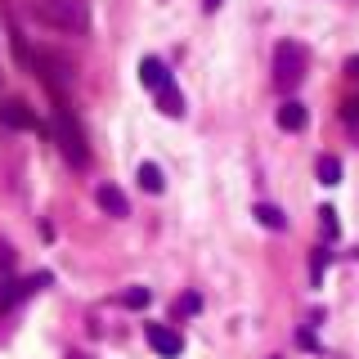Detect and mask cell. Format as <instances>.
Returning <instances> with one entry per match:
<instances>
[{
  "label": "cell",
  "instance_id": "obj_1",
  "mask_svg": "<svg viewBox=\"0 0 359 359\" xmlns=\"http://www.w3.org/2000/svg\"><path fill=\"white\" fill-rule=\"evenodd\" d=\"M36 18L54 32H67V36H81L90 27V5L86 0H41Z\"/></svg>",
  "mask_w": 359,
  "mask_h": 359
},
{
  "label": "cell",
  "instance_id": "obj_2",
  "mask_svg": "<svg viewBox=\"0 0 359 359\" xmlns=\"http://www.w3.org/2000/svg\"><path fill=\"white\" fill-rule=\"evenodd\" d=\"M54 140H59V149H63V157H67L72 166H86V162H90L86 135H81V126L72 121V112H67L63 104H59V112H54Z\"/></svg>",
  "mask_w": 359,
  "mask_h": 359
},
{
  "label": "cell",
  "instance_id": "obj_3",
  "mask_svg": "<svg viewBox=\"0 0 359 359\" xmlns=\"http://www.w3.org/2000/svg\"><path fill=\"white\" fill-rule=\"evenodd\" d=\"M301 76H306V50H301L297 41H278V50H274V86L292 90V86H301Z\"/></svg>",
  "mask_w": 359,
  "mask_h": 359
},
{
  "label": "cell",
  "instance_id": "obj_4",
  "mask_svg": "<svg viewBox=\"0 0 359 359\" xmlns=\"http://www.w3.org/2000/svg\"><path fill=\"white\" fill-rule=\"evenodd\" d=\"M0 126H9V130H41V121H36V112L22 104V99H0Z\"/></svg>",
  "mask_w": 359,
  "mask_h": 359
},
{
  "label": "cell",
  "instance_id": "obj_5",
  "mask_svg": "<svg viewBox=\"0 0 359 359\" xmlns=\"http://www.w3.org/2000/svg\"><path fill=\"white\" fill-rule=\"evenodd\" d=\"M50 287V274H32V278H9V283H0V306H18V301H27L32 292Z\"/></svg>",
  "mask_w": 359,
  "mask_h": 359
},
{
  "label": "cell",
  "instance_id": "obj_6",
  "mask_svg": "<svg viewBox=\"0 0 359 359\" xmlns=\"http://www.w3.org/2000/svg\"><path fill=\"white\" fill-rule=\"evenodd\" d=\"M149 346L162 359H175L180 351H184V341H180V332L175 328H166V323H149Z\"/></svg>",
  "mask_w": 359,
  "mask_h": 359
},
{
  "label": "cell",
  "instance_id": "obj_7",
  "mask_svg": "<svg viewBox=\"0 0 359 359\" xmlns=\"http://www.w3.org/2000/svg\"><path fill=\"white\" fill-rule=\"evenodd\" d=\"M95 198H99V207H104L108 216H117V220H121V216H130V202H126V194H121L117 184H99V194H95Z\"/></svg>",
  "mask_w": 359,
  "mask_h": 359
},
{
  "label": "cell",
  "instance_id": "obj_8",
  "mask_svg": "<svg viewBox=\"0 0 359 359\" xmlns=\"http://www.w3.org/2000/svg\"><path fill=\"white\" fill-rule=\"evenodd\" d=\"M140 81L157 95V90L171 86V72H166V63H162V59H144V63H140Z\"/></svg>",
  "mask_w": 359,
  "mask_h": 359
},
{
  "label": "cell",
  "instance_id": "obj_9",
  "mask_svg": "<svg viewBox=\"0 0 359 359\" xmlns=\"http://www.w3.org/2000/svg\"><path fill=\"white\" fill-rule=\"evenodd\" d=\"M278 126H283V130H306V104L287 99V104L278 108Z\"/></svg>",
  "mask_w": 359,
  "mask_h": 359
},
{
  "label": "cell",
  "instance_id": "obj_10",
  "mask_svg": "<svg viewBox=\"0 0 359 359\" xmlns=\"http://www.w3.org/2000/svg\"><path fill=\"white\" fill-rule=\"evenodd\" d=\"M157 108H162L166 117H180V112H184V99H180V90H175V81L166 86V90H157Z\"/></svg>",
  "mask_w": 359,
  "mask_h": 359
},
{
  "label": "cell",
  "instance_id": "obj_11",
  "mask_svg": "<svg viewBox=\"0 0 359 359\" xmlns=\"http://www.w3.org/2000/svg\"><path fill=\"white\" fill-rule=\"evenodd\" d=\"M140 189H144V194H162V189H166V180H162V171H157L153 162L140 166Z\"/></svg>",
  "mask_w": 359,
  "mask_h": 359
},
{
  "label": "cell",
  "instance_id": "obj_12",
  "mask_svg": "<svg viewBox=\"0 0 359 359\" xmlns=\"http://www.w3.org/2000/svg\"><path fill=\"white\" fill-rule=\"evenodd\" d=\"M256 220H261L265 229H283V224H287V216H283L278 207H269V202H261V207H256Z\"/></svg>",
  "mask_w": 359,
  "mask_h": 359
},
{
  "label": "cell",
  "instance_id": "obj_13",
  "mask_svg": "<svg viewBox=\"0 0 359 359\" xmlns=\"http://www.w3.org/2000/svg\"><path fill=\"white\" fill-rule=\"evenodd\" d=\"M319 180L323 184H341V162L337 157H319Z\"/></svg>",
  "mask_w": 359,
  "mask_h": 359
},
{
  "label": "cell",
  "instance_id": "obj_14",
  "mask_svg": "<svg viewBox=\"0 0 359 359\" xmlns=\"http://www.w3.org/2000/svg\"><path fill=\"white\" fill-rule=\"evenodd\" d=\"M121 306H126V310H144V306H149V287H126V292H121Z\"/></svg>",
  "mask_w": 359,
  "mask_h": 359
},
{
  "label": "cell",
  "instance_id": "obj_15",
  "mask_svg": "<svg viewBox=\"0 0 359 359\" xmlns=\"http://www.w3.org/2000/svg\"><path fill=\"white\" fill-rule=\"evenodd\" d=\"M319 220H323V233H328V238H337V211H332V207H323V211H319Z\"/></svg>",
  "mask_w": 359,
  "mask_h": 359
},
{
  "label": "cell",
  "instance_id": "obj_16",
  "mask_svg": "<svg viewBox=\"0 0 359 359\" xmlns=\"http://www.w3.org/2000/svg\"><path fill=\"white\" fill-rule=\"evenodd\" d=\"M0 269H14V247L0 243Z\"/></svg>",
  "mask_w": 359,
  "mask_h": 359
},
{
  "label": "cell",
  "instance_id": "obj_17",
  "mask_svg": "<svg viewBox=\"0 0 359 359\" xmlns=\"http://www.w3.org/2000/svg\"><path fill=\"white\" fill-rule=\"evenodd\" d=\"M346 121H359V99H351V104H346Z\"/></svg>",
  "mask_w": 359,
  "mask_h": 359
},
{
  "label": "cell",
  "instance_id": "obj_18",
  "mask_svg": "<svg viewBox=\"0 0 359 359\" xmlns=\"http://www.w3.org/2000/svg\"><path fill=\"white\" fill-rule=\"evenodd\" d=\"M220 5H224V0H202V9H207V14H216Z\"/></svg>",
  "mask_w": 359,
  "mask_h": 359
},
{
  "label": "cell",
  "instance_id": "obj_19",
  "mask_svg": "<svg viewBox=\"0 0 359 359\" xmlns=\"http://www.w3.org/2000/svg\"><path fill=\"white\" fill-rule=\"evenodd\" d=\"M346 72H351V76H359V59H351V63H346Z\"/></svg>",
  "mask_w": 359,
  "mask_h": 359
}]
</instances>
